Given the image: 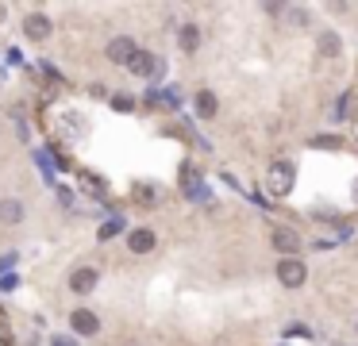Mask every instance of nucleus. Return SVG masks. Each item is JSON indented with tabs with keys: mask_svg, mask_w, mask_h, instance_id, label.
I'll use <instances>...</instances> for the list:
<instances>
[{
	"mask_svg": "<svg viewBox=\"0 0 358 346\" xmlns=\"http://www.w3.org/2000/svg\"><path fill=\"white\" fill-rule=\"evenodd\" d=\"M293 177H297V170H293V162H274L270 165V173H266V189H270V197H285V192L293 189Z\"/></svg>",
	"mask_w": 358,
	"mask_h": 346,
	"instance_id": "nucleus-1",
	"label": "nucleus"
},
{
	"mask_svg": "<svg viewBox=\"0 0 358 346\" xmlns=\"http://www.w3.org/2000/svg\"><path fill=\"white\" fill-rule=\"evenodd\" d=\"M304 277H309V270H304L300 258H282V262H277V281H282V285L300 288V285H304Z\"/></svg>",
	"mask_w": 358,
	"mask_h": 346,
	"instance_id": "nucleus-2",
	"label": "nucleus"
},
{
	"mask_svg": "<svg viewBox=\"0 0 358 346\" xmlns=\"http://www.w3.org/2000/svg\"><path fill=\"white\" fill-rule=\"evenodd\" d=\"M135 54H139V47H135V39H127V35H116V39L108 42V62H116V66H131Z\"/></svg>",
	"mask_w": 358,
	"mask_h": 346,
	"instance_id": "nucleus-3",
	"label": "nucleus"
},
{
	"mask_svg": "<svg viewBox=\"0 0 358 346\" xmlns=\"http://www.w3.org/2000/svg\"><path fill=\"white\" fill-rule=\"evenodd\" d=\"M97 281H100V273L92 270V265H81V270L70 273V288H74L77 297H89L92 288H97Z\"/></svg>",
	"mask_w": 358,
	"mask_h": 346,
	"instance_id": "nucleus-4",
	"label": "nucleus"
},
{
	"mask_svg": "<svg viewBox=\"0 0 358 346\" xmlns=\"http://www.w3.org/2000/svg\"><path fill=\"white\" fill-rule=\"evenodd\" d=\"M70 327H74V335H100V320L89 308H74L70 312Z\"/></svg>",
	"mask_w": 358,
	"mask_h": 346,
	"instance_id": "nucleus-5",
	"label": "nucleus"
},
{
	"mask_svg": "<svg viewBox=\"0 0 358 346\" xmlns=\"http://www.w3.org/2000/svg\"><path fill=\"white\" fill-rule=\"evenodd\" d=\"M127 69H131L135 77H154V74L162 69V58L150 54V50H139V54H135V62H131Z\"/></svg>",
	"mask_w": 358,
	"mask_h": 346,
	"instance_id": "nucleus-6",
	"label": "nucleus"
},
{
	"mask_svg": "<svg viewBox=\"0 0 358 346\" xmlns=\"http://www.w3.org/2000/svg\"><path fill=\"white\" fill-rule=\"evenodd\" d=\"M270 239H274V247L282 250L285 258H293L300 250V239H297V231H289V227H274V235H270Z\"/></svg>",
	"mask_w": 358,
	"mask_h": 346,
	"instance_id": "nucleus-7",
	"label": "nucleus"
},
{
	"mask_svg": "<svg viewBox=\"0 0 358 346\" xmlns=\"http://www.w3.org/2000/svg\"><path fill=\"white\" fill-rule=\"evenodd\" d=\"M193 108H197L200 120H216L220 100H216V92H212V89H200V92H197V100H193Z\"/></svg>",
	"mask_w": 358,
	"mask_h": 346,
	"instance_id": "nucleus-8",
	"label": "nucleus"
},
{
	"mask_svg": "<svg viewBox=\"0 0 358 346\" xmlns=\"http://www.w3.org/2000/svg\"><path fill=\"white\" fill-rule=\"evenodd\" d=\"M154 231L150 227H139V231H131V235H127V247H131V254H150V250H154Z\"/></svg>",
	"mask_w": 358,
	"mask_h": 346,
	"instance_id": "nucleus-9",
	"label": "nucleus"
},
{
	"mask_svg": "<svg viewBox=\"0 0 358 346\" xmlns=\"http://www.w3.org/2000/svg\"><path fill=\"white\" fill-rule=\"evenodd\" d=\"M24 35H27V39H35V42H42L50 35V19L39 16V12H35V16H27L24 19Z\"/></svg>",
	"mask_w": 358,
	"mask_h": 346,
	"instance_id": "nucleus-10",
	"label": "nucleus"
},
{
	"mask_svg": "<svg viewBox=\"0 0 358 346\" xmlns=\"http://www.w3.org/2000/svg\"><path fill=\"white\" fill-rule=\"evenodd\" d=\"M177 42H181L185 54H197V47H200V27H197V24H181V27H177Z\"/></svg>",
	"mask_w": 358,
	"mask_h": 346,
	"instance_id": "nucleus-11",
	"label": "nucleus"
},
{
	"mask_svg": "<svg viewBox=\"0 0 358 346\" xmlns=\"http://www.w3.org/2000/svg\"><path fill=\"white\" fill-rule=\"evenodd\" d=\"M0 223H24V204L19 200H0Z\"/></svg>",
	"mask_w": 358,
	"mask_h": 346,
	"instance_id": "nucleus-12",
	"label": "nucleus"
},
{
	"mask_svg": "<svg viewBox=\"0 0 358 346\" xmlns=\"http://www.w3.org/2000/svg\"><path fill=\"white\" fill-rule=\"evenodd\" d=\"M316 50H320V58H339V35L335 31H324L320 35V42H316Z\"/></svg>",
	"mask_w": 358,
	"mask_h": 346,
	"instance_id": "nucleus-13",
	"label": "nucleus"
},
{
	"mask_svg": "<svg viewBox=\"0 0 358 346\" xmlns=\"http://www.w3.org/2000/svg\"><path fill=\"white\" fill-rule=\"evenodd\" d=\"M116 231H120V223H116V220H112V223H104V227H100V239H112Z\"/></svg>",
	"mask_w": 358,
	"mask_h": 346,
	"instance_id": "nucleus-14",
	"label": "nucleus"
},
{
	"mask_svg": "<svg viewBox=\"0 0 358 346\" xmlns=\"http://www.w3.org/2000/svg\"><path fill=\"white\" fill-rule=\"evenodd\" d=\"M316 147H339V139H335V135H320Z\"/></svg>",
	"mask_w": 358,
	"mask_h": 346,
	"instance_id": "nucleus-15",
	"label": "nucleus"
},
{
	"mask_svg": "<svg viewBox=\"0 0 358 346\" xmlns=\"http://www.w3.org/2000/svg\"><path fill=\"white\" fill-rule=\"evenodd\" d=\"M54 346H77V343H70V338H54Z\"/></svg>",
	"mask_w": 358,
	"mask_h": 346,
	"instance_id": "nucleus-16",
	"label": "nucleus"
},
{
	"mask_svg": "<svg viewBox=\"0 0 358 346\" xmlns=\"http://www.w3.org/2000/svg\"><path fill=\"white\" fill-rule=\"evenodd\" d=\"M355 200H358V185H355Z\"/></svg>",
	"mask_w": 358,
	"mask_h": 346,
	"instance_id": "nucleus-17",
	"label": "nucleus"
}]
</instances>
